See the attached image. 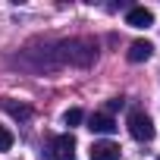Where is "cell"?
Instances as JSON below:
<instances>
[{
    "mask_svg": "<svg viewBox=\"0 0 160 160\" xmlns=\"http://www.w3.org/2000/svg\"><path fill=\"white\" fill-rule=\"evenodd\" d=\"M122 104H126V101H122V98H113V101H110V104H107V107H110V113H113V110H119V107H122Z\"/></svg>",
    "mask_w": 160,
    "mask_h": 160,
    "instance_id": "obj_10",
    "label": "cell"
},
{
    "mask_svg": "<svg viewBox=\"0 0 160 160\" xmlns=\"http://www.w3.org/2000/svg\"><path fill=\"white\" fill-rule=\"evenodd\" d=\"M129 135L135 141H151L154 138V122L144 110H129Z\"/></svg>",
    "mask_w": 160,
    "mask_h": 160,
    "instance_id": "obj_1",
    "label": "cell"
},
{
    "mask_svg": "<svg viewBox=\"0 0 160 160\" xmlns=\"http://www.w3.org/2000/svg\"><path fill=\"white\" fill-rule=\"evenodd\" d=\"M126 25H132V28H151L154 25V13L148 7H132L126 13Z\"/></svg>",
    "mask_w": 160,
    "mask_h": 160,
    "instance_id": "obj_3",
    "label": "cell"
},
{
    "mask_svg": "<svg viewBox=\"0 0 160 160\" xmlns=\"http://www.w3.org/2000/svg\"><path fill=\"white\" fill-rule=\"evenodd\" d=\"M157 160H160V157H157Z\"/></svg>",
    "mask_w": 160,
    "mask_h": 160,
    "instance_id": "obj_11",
    "label": "cell"
},
{
    "mask_svg": "<svg viewBox=\"0 0 160 160\" xmlns=\"http://www.w3.org/2000/svg\"><path fill=\"white\" fill-rule=\"evenodd\" d=\"M151 53H154V44L151 41H132L129 44V63H144V60H151Z\"/></svg>",
    "mask_w": 160,
    "mask_h": 160,
    "instance_id": "obj_6",
    "label": "cell"
},
{
    "mask_svg": "<svg viewBox=\"0 0 160 160\" xmlns=\"http://www.w3.org/2000/svg\"><path fill=\"white\" fill-rule=\"evenodd\" d=\"M88 157L91 160H119L122 157V148L116 141H94L91 151H88Z\"/></svg>",
    "mask_w": 160,
    "mask_h": 160,
    "instance_id": "obj_2",
    "label": "cell"
},
{
    "mask_svg": "<svg viewBox=\"0 0 160 160\" xmlns=\"http://www.w3.org/2000/svg\"><path fill=\"white\" fill-rule=\"evenodd\" d=\"M3 110H7V113H13L16 119H28V116H32V110H28V107H22V104H13V101H3Z\"/></svg>",
    "mask_w": 160,
    "mask_h": 160,
    "instance_id": "obj_7",
    "label": "cell"
},
{
    "mask_svg": "<svg viewBox=\"0 0 160 160\" xmlns=\"http://www.w3.org/2000/svg\"><path fill=\"white\" fill-rule=\"evenodd\" d=\"M53 157H57V160H72V157H75V138H72L69 132L53 138Z\"/></svg>",
    "mask_w": 160,
    "mask_h": 160,
    "instance_id": "obj_5",
    "label": "cell"
},
{
    "mask_svg": "<svg viewBox=\"0 0 160 160\" xmlns=\"http://www.w3.org/2000/svg\"><path fill=\"white\" fill-rule=\"evenodd\" d=\"M10 148H13V132H10L7 126H0V154L10 151Z\"/></svg>",
    "mask_w": 160,
    "mask_h": 160,
    "instance_id": "obj_9",
    "label": "cell"
},
{
    "mask_svg": "<svg viewBox=\"0 0 160 160\" xmlns=\"http://www.w3.org/2000/svg\"><path fill=\"white\" fill-rule=\"evenodd\" d=\"M88 129L98 132V135H110V132H116L119 126H116V119H113L110 113H94V116H88Z\"/></svg>",
    "mask_w": 160,
    "mask_h": 160,
    "instance_id": "obj_4",
    "label": "cell"
},
{
    "mask_svg": "<svg viewBox=\"0 0 160 160\" xmlns=\"http://www.w3.org/2000/svg\"><path fill=\"white\" fill-rule=\"evenodd\" d=\"M82 119H85V113L78 110V107H69V110L63 113V122H66L69 129H72V126H78V122H82Z\"/></svg>",
    "mask_w": 160,
    "mask_h": 160,
    "instance_id": "obj_8",
    "label": "cell"
}]
</instances>
